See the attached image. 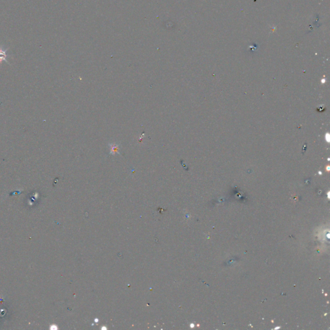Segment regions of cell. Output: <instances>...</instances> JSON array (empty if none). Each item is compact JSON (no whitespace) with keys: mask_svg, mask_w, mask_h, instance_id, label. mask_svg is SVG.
I'll list each match as a JSON object with an SVG mask.
<instances>
[{"mask_svg":"<svg viewBox=\"0 0 330 330\" xmlns=\"http://www.w3.org/2000/svg\"><path fill=\"white\" fill-rule=\"evenodd\" d=\"M8 49H7L6 50H3L2 49H0V63H2L3 61H6V62H7V51Z\"/></svg>","mask_w":330,"mask_h":330,"instance_id":"cell-1","label":"cell"},{"mask_svg":"<svg viewBox=\"0 0 330 330\" xmlns=\"http://www.w3.org/2000/svg\"><path fill=\"white\" fill-rule=\"evenodd\" d=\"M119 146L116 144H113L110 147V153L112 154H116L119 152Z\"/></svg>","mask_w":330,"mask_h":330,"instance_id":"cell-2","label":"cell"}]
</instances>
